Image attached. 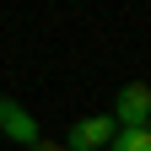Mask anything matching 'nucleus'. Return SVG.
<instances>
[{
    "label": "nucleus",
    "instance_id": "f257e3e1",
    "mask_svg": "<svg viewBox=\"0 0 151 151\" xmlns=\"http://www.w3.org/2000/svg\"><path fill=\"white\" fill-rule=\"evenodd\" d=\"M113 129H151V86L146 81H129L119 86V103H113Z\"/></svg>",
    "mask_w": 151,
    "mask_h": 151
},
{
    "label": "nucleus",
    "instance_id": "f03ea898",
    "mask_svg": "<svg viewBox=\"0 0 151 151\" xmlns=\"http://www.w3.org/2000/svg\"><path fill=\"white\" fill-rule=\"evenodd\" d=\"M0 129H6V140H16V146H38V140H43V135H38V119H32V113L22 108V103H16V97H0Z\"/></svg>",
    "mask_w": 151,
    "mask_h": 151
},
{
    "label": "nucleus",
    "instance_id": "7ed1b4c3",
    "mask_svg": "<svg viewBox=\"0 0 151 151\" xmlns=\"http://www.w3.org/2000/svg\"><path fill=\"white\" fill-rule=\"evenodd\" d=\"M113 140V119L108 113H86V119H76L70 124V135H65V151H97Z\"/></svg>",
    "mask_w": 151,
    "mask_h": 151
},
{
    "label": "nucleus",
    "instance_id": "20e7f679",
    "mask_svg": "<svg viewBox=\"0 0 151 151\" xmlns=\"http://www.w3.org/2000/svg\"><path fill=\"white\" fill-rule=\"evenodd\" d=\"M108 151H151V129H113Z\"/></svg>",
    "mask_w": 151,
    "mask_h": 151
},
{
    "label": "nucleus",
    "instance_id": "39448f33",
    "mask_svg": "<svg viewBox=\"0 0 151 151\" xmlns=\"http://www.w3.org/2000/svg\"><path fill=\"white\" fill-rule=\"evenodd\" d=\"M32 151H65V146H60V140H38Z\"/></svg>",
    "mask_w": 151,
    "mask_h": 151
}]
</instances>
